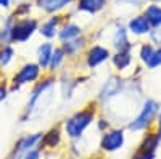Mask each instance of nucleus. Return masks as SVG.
Wrapping results in <instances>:
<instances>
[{"label": "nucleus", "mask_w": 161, "mask_h": 159, "mask_svg": "<svg viewBox=\"0 0 161 159\" xmlns=\"http://www.w3.org/2000/svg\"><path fill=\"white\" fill-rule=\"evenodd\" d=\"M58 85V77L45 74L37 84H34L29 90L26 104L18 117L19 124H29L32 119H36L42 109H45L52 101V93L55 92V87Z\"/></svg>", "instance_id": "nucleus-1"}, {"label": "nucleus", "mask_w": 161, "mask_h": 159, "mask_svg": "<svg viewBox=\"0 0 161 159\" xmlns=\"http://www.w3.org/2000/svg\"><path fill=\"white\" fill-rule=\"evenodd\" d=\"M98 114H100V106L97 104L95 100H92L86 106H82L80 109L71 113L69 116H66L61 122L64 138H68V140L84 138L89 129L93 127V124H95Z\"/></svg>", "instance_id": "nucleus-2"}, {"label": "nucleus", "mask_w": 161, "mask_h": 159, "mask_svg": "<svg viewBox=\"0 0 161 159\" xmlns=\"http://www.w3.org/2000/svg\"><path fill=\"white\" fill-rule=\"evenodd\" d=\"M161 109V103L156 98H143V101L140 103V106L137 108L136 114H134L127 124L124 125L127 132H132V134H143L147 130L155 129L156 119Z\"/></svg>", "instance_id": "nucleus-3"}, {"label": "nucleus", "mask_w": 161, "mask_h": 159, "mask_svg": "<svg viewBox=\"0 0 161 159\" xmlns=\"http://www.w3.org/2000/svg\"><path fill=\"white\" fill-rule=\"evenodd\" d=\"M47 72L40 68L36 61H26L23 64H19L18 68L11 72V76L8 77V85H10V92L23 90L24 87H32L34 84H37Z\"/></svg>", "instance_id": "nucleus-4"}, {"label": "nucleus", "mask_w": 161, "mask_h": 159, "mask_svg": "<svg viewBox=\"0 0 161 159\" xmlns=\"http://www.w3.org/2000/svg\"><path fill=\"white\" fill-rule=\"evenodd\" d=\"M124 88H126V77L114 74V72L110 74L102 82V85L97 90V95H95V101L100 106V109H103L106 104L114 101L124 92Z\"/></svg>", "instance_id": "nucleus-5"}, {"label": "nucleus", "mask_w": 161, "mask_h": 159, "mask_svg": "<svg viewBox=\"0 0 161 159\" xmlns=\"http://www.w3.org/2000/svg\"><path fill=\"white\" fill-rule=\"evenodd\" d=\"M127 143V130L124 125H113L110 130L100 135L98 140V151L103 156L116 154L123 151Z\"/></svg>", "instance_id": "nucleus-6"}, {"label": "nucleus", "mask_w": 161, "mask_h": 159, "mask_svg": "<svg viewBox=\"0 0 161 159\" xmlns=\"http://www.w3.org/2000/svg\"><path fill=\"white\" fill-rule=\"evenodd\" d=\"M40 21L34 16L16 18L11 28V44H26L39 32Z\"/></svg>", "instance_id": "nucleus-7"}, {"label": "nucleus", "mask_w": 161, "mask_h": 159, "mask_svg": "<svg viewBox=\"0 0 161 159\" xmlns=\"http://www.w3.org/2000/svg\"><path fill=\"white\" fill-rule=\"evenodd\" d=\"M111 55H113V51H111L110 47L102 45V44H90L87 47V50L84 51V55H82L84 68L90 72L97 71L103 64L110 63Z\"/></svg>", "instance_id": "nucleus-8"}, {"label": "nucleus", "mask_w": 161, "mask_h": 159, "mask_svg": "<svg viewBox=\"0 0 161 159\" xmlns=\"http://www.w3.org/2000/svg\"><path fill=\"white\" fill-rule=\"evenodd\" d=\"M40 138H42V132L40 130L21 135L15 143H13V146L10 148L7 159H19L21 156L32 151L34 148H40Z\"/></svg>", "instance_id": "nucleus-9"}, {"label": "nucleus", "mask_w": 161, "mask_h": 159, "mask_svg": "<svg viewBox=\"0 0 161 159\" xmlns=\"http://www.w3.org/2000/svg\"><path fill=\"white\" fill-rule=\"evenodd\" d=\"M63 141H64V134L61 125H52L42 132L40 150L44 153H55L63 146Z\"/></svg>", "instance_id": "nucleus-10"}, {"label": "nucleus", "mask_w": 161, "mask_h": 159, "mask_svg": "<svg viewBox=\"0 0 161 159\" xmlns=\"http://www.w3.org/2000/svg\"><path fill=\"white\" fill-rule=\"evenodd\" d=\"M110 63H111V68H113L114 74L124 76L126 72H129V71L134 68V63H136V55H134V48L113 51Z\"/></svg>", "instance_id": "nucleus-11"}, {"label": "nucleus", "mask_w": 161, "mask_h": 159, "mask_svg": "<svg viewBox=\"0 0 161 159\" xmlns=\"http://www.w3.org/2000/svg\"><path fill=\"white\" fill-rule=\"evenodd\" d=\"M64 23V16L63 15H50L48 18H45L42 23H40L39 28V34L42 35L45 40L53 42L58 35V31Z\"/></svg>", "instance_id": "nucleus-12"}, {"label": "nucleus", "mask_w": 161, "mask_h": 159, "mask_svg": "<svg viewBox=\"0 0 161 159\" xmlns=\"http://www.w3.org/2000/svg\"><path fill=\"white\" fill-rule=\"evenodd\" d=\"M90 45L89 42V37L86 34L79 35L77 39H74V40H69L61 45V48L64 50L66 56H68V61H77L80 56L84 55V51L87 50V47Z\"/></svg>", "instance_id": "nucleus-13"}, {"label": "nucleus", "mask_w": 161, "mask_h": 159, "mask_svg": "<svg viewBox=\"0 0 161 159\" xmlns=\"http://www.w3.org/2000/svg\"><path fill=\"white\" fill-rule=\"evenodd\" d=\"M73 3H76V0H34V7L48 16L50 15H61Z\"/></svg>", "instance_id": "nucleus-14"}, {"label": "nucleus", "mask_w": 161, "mask_h": 159, "mask_svg": "<svg viewBox=\"0 0 161 159\" xmlns=\"http://www.w3.org/2000/svg\"><path fill=\"white\" fill-rule=\"evenodd\" d=\"M126 28H127V32L134 37H148V34L152 32V26L150 23L145 19V16L142 15V13H139V15H134L127 24H126Z\"/></svg>", "instance_id": "nucleus-15"}, {"label": "nucleus", "mask_w": 161, "mask_h": 159, "mask_svg": "<svg viewBox=\"0 0 161 159\" xmlns=\"http://www.w3.org/2000/svg\"><path fill=\"white\" fill-rule=\"evenodd\" d=\"M111 48H113V51L134 48V44L130 42V34L127 32L126 26L118 24L116 28H114L113 35H111Z\"/></svg>", "instance_id": "nucleus-16"}, {"label": "nucleus", "mask_w": 161, "mask_h": 159, "mask_svg": "<svg viewBox=\"0 0 161 159\" xmlns=\"http://www.w3.org/2000/svg\"><path fill=\"white\" fill-rule=\"evenodd\" d=\"M159 146H161V137L155 129H152V130H147V132L142 134V137L139 140V145H137V150L158 153Z\"/></svg>", "instance_id": "nucleus-17"}, {"label": "nucleus", "mask_w": 161, "mask_h": 159, "mask_svg": "<svg viewBox=\"0 0 161 159\" xmlns=\"http://www.w3.org/2000/svg\"><path fill=\"white\" fill-rule=\"evenodd\" d=\"M84 31L82 28L77 24V23H73V21H64L63 26L58 31V35H57V40H58V45H63L69 40H74L79 35H82Z\"/></svg>", "instance_id": "nucleus-18"}, {"label": "nucleus", "mask_w": 161, "mask_h": 159, "mask_svg": "<svg viewBox=\"0 0 161 159\" xmlns=\"http://www.w3.org/2000/svg\"><path fill=\"white\" fill-rule=\"evenodd\" d=\"M16 61V48L13 44L0 45V77L2 74L11 71L13 64Z\"/></svg>", "instance_id": "nucleus-19"}, {"label": "nucleus", "mask_w": 161, "mask_h": 159, "mask_svg": "<svg viewBox=\"0 0 161 159\" xmlns=\"http://www.w3.org/2000/svg\"><path fill=\"white\" fill-rule=\"evenodd\" d=\"M66 63H68V56H66L64 50L61 48V45H55V50H53L50 64H48V68H47V74H52V76L61 74L64 71Z\"/></svg>", "instance_id": "nucleus-20"}, {"label": "nucleus", "mask_w": 161, "mask_h": 159, "mask_svg": "<svg viewBox=\"0 0 161 159\" xmlns=\"http://www.w3.org/2000/svg\"><path fill=\"white\" fill-rule=\"evenodd\" d=\"M108 5V0H76V10L86 15H98Z\"/></svg>", "instance_id": "nucleus-21"}, {"label": "nucleus", "mask_w": 161, "mask_h": 159, "mask_svg": "<svg viewBox=\"0 0 161 159\" xmlns=\"http://www.w3.org/2000/svg\"><path fill=\"white\" fill-rule=\"evenodd\" d=\"M53 50H55V44L48 42V40L42 42V44L37 47V50H36V63H37L45 72H47V68H48V64H50Z\"/></svg>", "instance_id": "nucleus-22"}, {"label": "nucleus", "mask_w": 161, "mask_h": 159, "mask_svg": "<svg viewBox=\"0 0 161 159\" xmlns=\"http://www.w3.org/2000/svg\"><path fill=\"white\" fill-rule=\"evenodd\" d=\"M142 15L145 16L147 21L150 23L152 29H161V5L148 3L142 10Z\"/></svg>", "instance_id": "nucleus-23"}, {"label": "nucleus", "mask_w": 161, "mask_h": 159, "mask_svg": "<svg viewBox=\"0 0 161 159\" xmlns=\"http://www.w3.org/2000/svg\"><path fill=\"white\" fill-rule=\"evenodd\" d=\"M15 15H8L0 28V44L2 45H7V44H11V28H13V23H15Z\"/></svg>", "instance_id": "nucleus-24"}, {"label": "nucleus", "mask_w": 161, "mask_h": 159, "mask_svg": "<svg viewBox=\"0 0 161 159\" xmlns=\"http://www.w3.org/2000/svg\"><path fill=\"white\" fill-rule=\"evenodd\" d=\"M155 47H156V45L150 44L148 40H147V42H142V44L137 47V55H136V58H137V61L140 63L142 68H143L147 63H148V60H150V56H152V53H153Z\"/></svg>", "instance_id": "nucleus-25"}, {"label": "nucleus", "mask_w": 161, "mask_h": 159, "mask_svg": "<svg viewBox=\"0 0 161 159\" xmlns=\"http://www.w3.org/2000/svg\"><path fill=\"white\" fill-rule=\"evenodd\" d=\"M159 68H161V45L155 47V50L152 53L148 63L143 66V69H147V71H156Z\"/></svg>", "instance_id": "nucleus-26"}, {"label": "nucleus", "mask_w": 161, "mask_h": 159, "mask_svg": "<svg viewBox=\"0 0 161 159\" xmlns=\"http://www.w3.org/2000/svg\"><path fill=\"white\" fill-rule=\"evenodd\" d=\"M95 130L98 132V134L102 135V134H105L106 130H110L111 127H113V121L106 116V114H103V113H100L98 114V117H97V121H95Z\"/></svg>", "instance_id": "nucleus-27"}, {"label": "nucleus", "mask_w": 161, "mask_h": 159, "mask_svg": "<svg viewBox=\"0 0 161 159\" xmlns=\"http://www.w3.org/2000/svg\"><path fill=\"white\" fill-rule=\"evenodd\" d=\"M34 3L31 2H21L16 5V8L13 10V15H15V18H24V16H29L31 15V10H32Z\"/></svg>", "instance_id": "nucleus-28"}, {"label": "nucleus", "mask_w": 161, "mask_h": 159, "mask_svg": "<svg viewBox=\"0 0 161 159\" xmlns=\"http://www.w3.org/2000/svg\"><path fill=\"white\" fill-rule=\"evenodd\" d=\"M10 95H11V92H10V85H8V79L2 77V81H0V104L5 103Z\"/></svg>", "instance_id": "nucleus-29"}, {"label": "nucleus", "mask_w": 161, "mask_h": 159, "mask_svg": "<svg viewBox=\"0 0 161 159\" xmlns=\"http://www.w3.org/2000/svg\"><path fill=\"white\" fill-rule=\"evenodd\" d=\"M156 154L158 153H150V151H142V150H137L130 154L129 159H156Z\"/></svg>", "instance_id": "nucleus-30"}, {"label": "nucleus", "mask_w": 161, "mask_h": 159, "mask_svg": "<svg viewBox=\"0 0 161 159\" xmlns=\"http://www.w3.org/2000/svg\"><path fill=\"white\" fill-rule=\"evenodd\" d=\"M45 157V153L40 150V148H34L32 151L26 153L24 156H21L19 159H44Z\"/></svg>", "instance_id": "nucleus-31"}, {"label": "nucleus", "mask_w": 161, "mask_h": 159, "mask_svg": "<svg viewBox=\"0 0 161 159\" xmlns=\"http://www.w3.org/2000/svg\"><path fill=\"white\" fill-rule=\"evenodd\" d=\"M148 42L153 45H161V29H152V32L148 34Z\"/></svg>", "instance_id": "nucleus-32"}, {"label": "nucleus", "mask_w": 161, "mask_h": 159, "mask_svg": "<svg viewBox=\"0 0 161 159\" xmlns=\"http://www.w3.org/2000/svg\"><path fill=\"white\" fill-rule=\"evenodd\" d=\"M155 130L159 134L161 137V109H159V114H158V119H156V124H155Z\"/></svg>", "instance_id": "nucleus-33"}, {"label": "nucleus", "mask_w": 161, "mask_h": 159, "mask_svg": "<svg viewBox=\"0 0 161 159\" xmlns=\"http://www.w3.org/2000/svg\"><path fill=\"white\" fill-rule=\"evenodd\" d=\"M10 7H11V0H0V8L8 10Z\"/></svg>", "instance_id": "nucleus-34"}, {"label": "nucleus", "mask_w": 161, "mask_h": 159, "mask_svg": "<svg viewBox=\"0 0 161 159\" xmlns=\"http://www.w3.org/2000/svg\"><path fill=\"white\" fill-rule=\"evenodd\" d=\"M84 159H103L102 156H87V157H84Z\"/></svg>", "instance_id": "nucleus-35"}, {"label": "nucleus", "mask_w": 161, "mask_h": 159, "mask_svg": "<svg viewBox=\"0 0 161 159\" xmlns=\"http://www.w3.org/2000/svg\"><path fill=\"white\" fill-rule=\"evenodd\" d=\"M148 3H158V5H161V0H147Z\"/></svg>", "instance_id": "nucleus-36"}, {"label": "nucleus", "mask_w": 161, "mask_h": 159, "mask_svg": "<svg viewBox=\"0 0 161 159\" xmlns=\"http://www.w3.org/2000/svg\"><path fill=\"white\" fill-rule=\"evenodd\" d=\"M0 81H2V77H0Z\"/></svg>", "instance_id": "nucleus-37"}, {"label": "nucleus", "mask_w": 161, "mask_h": 159, "mask_svg": "<svg viewBox=\"0 0 161 159\" xmlns=\"http://www.w3.org/2000/svg\"><path fill=\"white\" fill-rule=\"evenodd\" d=\"M0 45H2V44H0Z\"/></svg>", "instance_id": "nucleus-38"}]
</instances>
